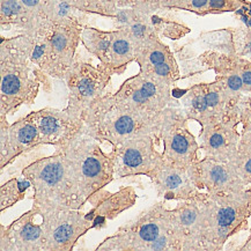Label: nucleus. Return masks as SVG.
I'll return each instance as SVG.
<instances>
[{"label": "nucleus", "instance_id": "nucleus-1", "mask_svg": "<svg viewBox=\"0 0 251 251\" xmlns=\"http://www.w3.org/2000/svg\"><path fill=\"white\" fill-rule=\"evenodd\" d=\"M31 37L20 34L0 41V115H13L35 103L40 87L52 91L51 76L30 59Z\"/></svg>", "mask_w": 251, "mask_h": 251}, {"label": "nucleus", "instance_id": "nucleus-2", "mask_svg": "<svg viewBox=\"0 0 251 251\" xmlns=\"http://www.w3.org/2000/svg\"><path fill=\"white\" fill-rule=\"evenodd\" d=\"M184 241L173 212L157 201L105 237L96 251H183Z\"/></svg>", "mask_w": 251, "mask_h": 251}, {"label": "nucleus", "instance_id": "nucleus-3", "mask_svg": "<svg viewBox=\"0 0 251 251\" xmlns=\"http://www.w3.org/2000/svg\"><path fill=\"white\" fill-rule=\"evenodd\" d=\"M21 175L34 189L33 205L82 210L87 204L70 161L63 151L41 157L22 169Z\"/></svg>", "mask_w": 251, "mask_h": 251}, {"label": "nucleus", "instance_id": "nucleus-4", "mask_svg": "<svg viewBox=\"0 0 251 251\" xmlns=\"http://www.w3.org/2000/svg\"><path fill=\"white\" fill-rule=\"evenodd\" d=\"M86 132L99 143H108L111 146L140 133H150L155 138L157 146L160 117L150 120L115 101L110 93L98 100L82 117Z\"/></svg>", "mask_w": 251, "mask_h": 251}, {"label": "nucleus", "instance_id": "nucleus-5", "mask_svg": "<svg viewBox=\"0 0 251 251\" xmlns=\"http://www.w3.org/2000/svg\"><path fill=\"white\" fill-rule=\"evenodd\" d=\"M85 25L75 20L48 22L31 37L30 59L52 79L65 80L75 62Z\"/></svg>", "mask_w": 251, "mask_h": 251}, {"label": "nucleus", "instance_id": "nucleus-6", "mask_svg": "<svg viewBox=\"0 0 251 251\" xmlns=\"http://www.w3.org/2000/svg\"><path fill=\"white\" fill-rule=\"evenodd\" d=\"M208 220L205 251H221L230 237L249 228L251 188L223 195L202 194Z\"/></svg>", "mask_w": 251, "mask_h": 251}, {"label": "nucleus", "instance_id": "nucleus-7", "mask_svg": "<svg viewBox=\"0 0 251 251\" xmlns=\"http://www.w3.org/2000/svg\"><path fill=\"white\" fill-rule=\"evenodd\" d=\"M243 94L230 91L219 79L191 86L182 98V108L189 121L201 127L224 121L240 120V102Z\"/></svg>", "mask_w": 251, "mask_h": 251}, {"label": "nucleus", "instance_id": "nucleus-8", "mask_svg": "<svg viewBox=\"0 0 251 251\" xmlns=\"http://www.w3.org/2000/svg\"><path fill=\"white\" fill-rule=\"evenodd\" d=\"M58 150L63 151L70 161L86 201L115 179L110 157L86 131Z\"/></svg>", "mask_w": 251, "mask_h": 251}, {"label": "nucleus", "instance_id": "nucleus-9", "mask_svg": "<svg viewBox=\"0 0 251 251\" xmlns=\"http://www.w3.org/2000/svg\"><path fill=\"white\" fill-rule=\"evenodd\" d=\"M189 118L178 105L161 112L159 138L163 143V159L170 165L190 168L199 160L201 150L196 137L189 128Z\"/></svg>", "mask_w": 251, "mask_h": 251}, {"label": "nucleus", "instance_id": "nucleus-10", "mask_svg": "<svg viewBox=\"0 0 251 251\" xmlns=\"http://www.w3.org/2000/svg\"><path fill=\"white\" fill-rule=\"evenodd\" d=\"M155 138L150 133H140L112 145L108 154L114 166L115 178L146 176L152 178L162 165L163 155L155 147Z\"/></svg>", "mask_w": 251, "mask_h": 251}, {"label": "nucleus", "instance_id": "nucleus-11", "mask_svg": "<svg viewBox=\"0 0 251 251\" xmlns=\"http://www.w3.org/2000/svg\"><path fill=\"white\" fill-rule=\"evenodd\" d=\"M37 207V206H36ZM44 230V251H72L80 237L93 229L82 210L37 207Z\"/></svg>", "mask_w": 251, "mask_h": 251}, {"label": "nucleus", "instance_id": "nucleus-12", "mask_svg": "<svg viewBox=\"0 0 251 251\" xmlns=\"http://www.w3.org/2000/svg\"><path fill=\"white\" fill-rule=\"evenodd\" d=\"M112 96L116 102L150 120H157L166 108L177 105L172 95V87L140 73L125 80Z\"/></svg>", "mask_w": 251, "mask_h": 251}, {"label": "nucleus", "instance_id": "nucleus-13", "mask_svg": "<svg viewBox=\"0 0 251 251\" xmlns=\"http://www.w3.org/2000/svg\"><path fill=\"white\" fill-rule=\"evenodd\" d=\"M111 78V73L100 64L94 66L91 63L75 60L64 80L69 88L66 110L82 118L85 112L104 95Z\"/></svg>", "mask_w": 251, "mask_h": 251}, {"label": "nucleus", "instance_id": "nucleus-14", "mask_svg": "<svg viewBox=\"0 0 251 251\" xmlns=\"http://www.w3.org/2000/svg\"><path fill=\"white\" fill-rule=\"evenodd\" d=\"M198 60L206 70H212L230 91L251 95V60L233 51H205Z\"/></svg>", "mask_w": 251, "mask_h": 251}, {"label": "nucleus", "instance_id": "nucleus-15", "mask_svg": "<svg viewBox=\"0 0 251 251\" xmlns=\"http://www.w3.org/2000/svg\"><path fill=\"white\" fill-rule=\"evenodd\" d=\"M191 176L199 190L205 189L212 195L229 194L248 188L230 161L210 156H204L191 166Z\"/></svg>", "mask_w": 251, "mask_h": 251}, {"label": "nucleus", "instance_id": "nucleus-16", "mask_svg": "<svg viewBox=\"0 0 251 251\" xmlns=\"http://www.w3.org/2000/svg\"><path fill=\"white\" fill-rule=\"evenodd\" d=\"M134 62L139 65L140 75L172 88L181 78L173 51L159 36L136 49Z\"/></svg>", "mask_w": 251, "mask_h": 251}, {"label": "nucleus", "instance_id": "nucleus-17", "mask_svg": "<svg viewBox=\"0 0 251 251\" xmlns=\"http://www.w3.org/2000/svg\"><path fill=\"white\" fill-rule=\"evenodd\" d=\"M40 131L41 145H50L54 149H62L71 140L86 131L82 118L72 115L66 109L47 107L31 111Z\"/></svg>", "mask_w": 251, "mask_h": 251}, {"label": "nucleus", "instance_id": "nucleus-18", "mask_svg": "<svg viewBox=\"0 0 251 251\" xmlns=\"http://www.w3.org/2000/svg\"><path fill=\"white\" fill-rule=\"evenodd\" d=\"M202 194L204 192L195 199L178 201L176 207L172 210L184 241L183 251H205L208 220L201 201Z\"/></svg>", "mask_w": 251, "mask_h": 251}, {"label": "nucleus", "instance_id": "nucleus-19", "mask_svg": "<svg viewBox=\"0 0 251 251\" xmlns=\"http://www.w3.org/2000/svg\"><path fill=\"white\" fill-rule=\"evenodd\" d=\"M38 208L30 210L15 219L8 226H0V251H44V230L42 224H35Z\"/></svg>", "mask_w": 251, "mask_h": 251}, {"label": "nucleus", "instance_id": "nucleus-20", "mask_svg": "<svg viewBox=\"0 0 251 251\" xmlns=\"http://www.w3.org/2000/svg\"><path fill=\"white\" fill-rule=\"evenodd\" d=\"M151 181L156 190L157 197L165 201H190L201 194V190L192 181L191 167L182 168L163 161Z\"/></svg>", "mask_w": 251, "mask_h": 251}, {"label": "nucleus", "instance_id": "nucleus-21", "mask_svg": "<svg viewBox=\"0 0 251 251\" xmlns=\"http://www.w3.org/2000/svg\"><path fill=\"white\" fill-rule=\"evenodd\" d=\"M116 0H49L46 9L47 22L75 20L88 25V15L114 19Z\"/></svg>", "mask_w": 251, "mask_h": 251}, {"label": "nucleus", "instance_id": "nucleus-22", "mask_svg": "<svg viewBox=\"0 0 251 251\" xmlns=\"http://www.w3.org/2000/svg\"><path fill=\"white\" fill-rule=\"evenodd\" d=\"M137 199L136 190L132 186H124L116 192L101 189L87 199V202L92 205V210L86 213V217L92 221L94 229H102L107 226L108 220H114L123 212L133 207Z\"/></svg>", "mask_w": 251, "mask_h": 251}, {"label": "nucleus", "instance_id": "nucleus-23", "mask_svg": "<svg viewBox=\"0 0 251 251\" xmlns=\"http://www.w3.org/2000/svg\"><path fill=\"white\" fill-rule=\"evenodd\" d=\"M240 120L224 121L201 128V150L205 156L220 161H231L236 155L241 133L237 131Z\"/></svg>", "mask_w": 251, "mask_h": 251}, {"label": "nucleus", "instance_id": "nucleus-24", "mask_svg": "<svg viewBox=\"0 0 251 251\" xmlns=\"http://www.w3.org/2000/svg\"><path fill=\"white\" fill-rule=\"evenodd\" d=\"M9 143L13 161L41 146L40 131L31 112L9 125Z\"/></svg>", "mask_w": 251, "mask_h": 251}, {"label": "nucleus", "instance_id": "nucleus-25", "mask_svg": "<svg viewBox=\"0 0 251 251\" xmlns=\"http://www.w3.org/2000/svg\"><path fill=\"white\" fill-rule=\"evenodd\" d=\"M116 34L104 63L100 64L112 75H123L127 66L136 60V50L130 36L124 29H115Z\"/></svg>", "mask_w": 251, "mask_h": 251}, {"label": "nucleus", "instance_id": "nucleus-26", "mask_svg": "<svg viewBox=\"0 0 251 251\" xmlns=\"http://www.w3.org/2000/svg\"><path fill=\"white\" fill-rule=\"evenodd\" d=\"M0 27L1 30L15 27L21 34L33 33V22L22 0H0Z\"/></svg>", "mask_w": 251, "mask_h": 251}, {"label": "nucleus", "instance_id": "nucleus-27", "mask_svg": "<svg viewBox=\"0 0 251 251\" xmlns=\"http://www.w3.org/2000/svg\"><path fill=\"white\" fill-rule=\"evenodd\" d=\"M149 25L161 37H167L169 40H179L190 33V28L183 22L176 20L170 15V12L157 11L152 13H145Z\"/></svg>", "mask_w": 251, "mask_h": 251}, {"label": "nucleus", "instance_id": "nucleus-28", "mask_svg": "<svg viewBox=\"0 0 251 251\" xmlns=\"http://www.w3.org/2000/svg\"><path fill=\"white\" fill-rule=\"evenodd\" d=\"M116 30H101V29L86 25L81 33V43L86 50L99 59L100 64L104 63L108 51L110 49Z\"/></svg>", "mask_w": 251, "mask_h": 251}, {"label": "nucleus", "instance_id": "nucleus-29", "mask_svg": "<svg viewBox=\"0 0 251 251\" xmlns=\"http://www.w3.org/2000/svg\"><path fill=\"white\" fill-rule=\"evenodd\" d=\"M31 183L27 178L13 177L0 186V211L1 213L17 202L24 201Z\"/></svg>", "mask_w": 251, "mask_h": 251}, {"label": "nucleus", "instance_id": "nucleus-30", "mask_svg": "<svg viewBox=\"0 0 251 251\" xmlns=\"http://www.w3.org/2000/svg\"><path fill=\"white\" fill-rule=\"evenodd\" d=\"M244 184H251V132H241L236 155L230 161Z\"/></svg>", "mask_w": 251, "mask_h": 251}, {"label": "nucleus", "instance_id": "nucleus-31", "mask_svg": "<svg viewBox=\"0 0 251 251\" xmlns=\"http://www.w3.org/2000/svg\"><path fill=\"white\" fill-rule=\"evenodd\" d=\"M48 1L49 0H22L34 25V31L30 35L40 31L48 24L46 20V9Z\"/></svg>", "mask_w": 251, "mask_h": 251}, {"label": "nucleus", "instance_id": "nucleus-32", "mask_svg": "<svg viewBox=\"0 0 251 251\" xmlns=\"http://www.w3.org/2000/svg\"><path fill=\"white\" fill-rule=\"evenodd\" d=\"M13 161L9 143V124L6 115H0V170H4Z\"/></svg>", "mask_w": 251, "mask_h": 251}, {"label": "nucleus", "instance_id": "nucleus-33", "mask_svg": "<svg viewBox=\"0 0 251 251\" xmlns=\"http://www.w3.org/2000/svg\"><path fill=\"white\" fill-rule=\"evenodd\" d=\"M244 4H246L244 0H210L205 15L236 12L242 8Z\"/></svg>", "mask_w": 251, "mask_h": 251}, {"label": "nucleus", "instance_id": "nucleus-34", "mask_svg": "<svg viewBox=\"0 0 251 251\" xmlns=\"http://www.w3.org/2000/svg\"><path fill=\"white\" fill-rule=\"evenodd\" d=\"M117 8H133L144 13L160 11L156 0H116Z\"/></svg>", "mask_w": 251, "mask_h": 251}, {"label": "nucleus", "instance_id": "nucleus-35", "mask_svg": "<svg viewBox=\"0 0 251 251\" xmlns=\"http://www.w3.org/2000/svg\"><path fill=\"white\" fill-rule=\"evenodd\" d=\"M210 0H178L174 6L173 11H186L194 13L199 17H205Z\"/></svg>", "mask_w": 251, "mask_h": 251}, {"label": "nucleus", "instance_id": "nucleus-36", "mask_svg": "<svg viewBox=\"0 0 251 251\" xmlns=\"http://www.w3.org/2000/svg\"><path fill=\"white\" fill-rule=\"evenodd\" d=\"M241 132H251V95H243L240 102Z\"/></svg>", "mask_w": 251, "mask_h": 251}, {"label": "nucleus", "instance_id": "nucleus-37", "mask_svg": "<svg viewBox=\"0 0 251 251\" xmlns=\"http://www.w3.org/2000/svg\"><path fill=\"white\" fill-rule=\"evenodd\" d=\"M177 1L178 0H156V4L160 11L173 12L174 6L176 5Z\"/></svg>", "mask_w": 251, "mask_h": 251}, {"label": "nucleus", "instance_id": "nucleus-38", "mask_svg": "<svg viewBox=\"0 0 251 251\" xmlns=\"http://www.w3.org/2000/svg\"><path fill=\"white\" fill-rule=\"evenodd\" d=\"M239 250H241V251H251V233H250L249 236H248L246 242L243 243V246H241L239 248Z\"/></svg>", "mask_w": 251, "mask_h": 251}]
</instances>
